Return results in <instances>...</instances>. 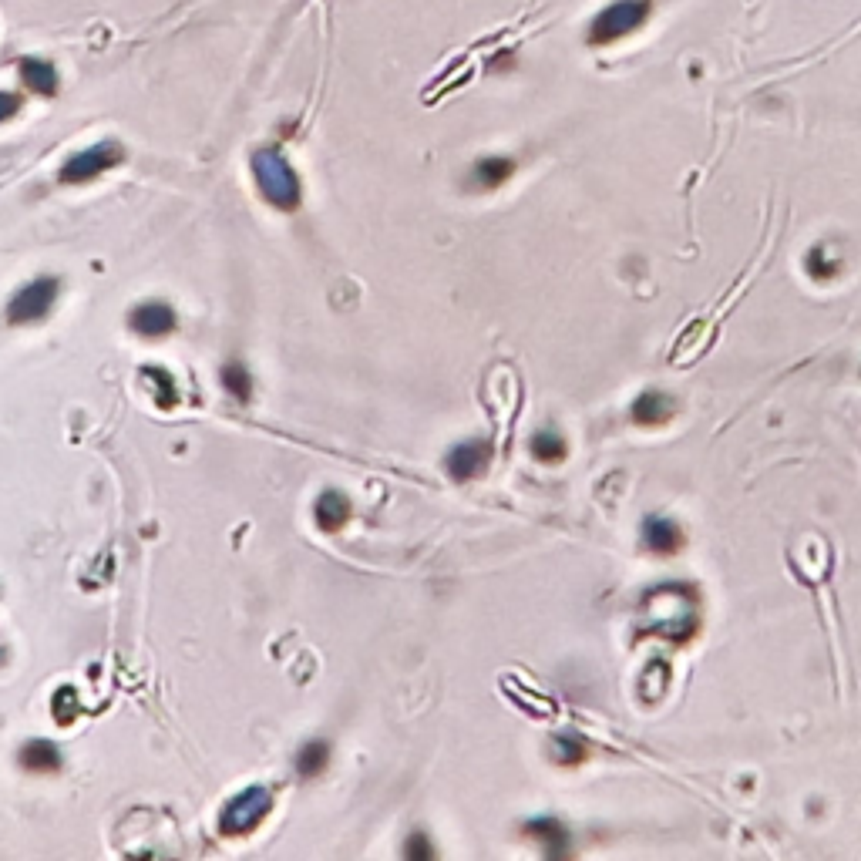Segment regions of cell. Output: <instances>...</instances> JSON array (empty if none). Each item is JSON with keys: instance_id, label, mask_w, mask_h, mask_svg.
Masks as SVG:
<instances>
[{"instance_id": "cell-2", "label": "cell", "mask_w": 861, "mask_h": 861, "mask_svg": "<svg viewBox=\"0 0 861 861\" xmlns=\"http://www.w3.org/2000/svg\"><path fill=\"white\" fill-rule=\"evenodd\" d=\"M273 811V794L266 788H246L236 798L226 801V808L219 814V831L226 838H243L249 831H256L266 821V814Z\"/></svg>"}, {"instance_id": "cell-17", "label": "cell", "mask_w": 861, "mask_h": 861, "mask_svg": "<svg viewBox=\"0 0 861 861\" xmlns=\"http://www.w3.org/2000/svg\"><path fill=\"white\" fill-rule=\"evenodd\" d=\"M51 714H54V720H58L61 727H68L71 720L81 714L78 693H74L71 687H61L58 693H54V700H51Z\"/></svg>"}, {"instance_id": "cell-14", "label": "cell", "mask_w": 861, "mask_h": 861, "mask_svg": "<svg viewBox=\"0 0 861 861\" xmlns=\"http://www.w3.org/2000/svg\"><path fill=\"white\" fill-rule=\"evenodd\" d=\"M670 414H673V401L663 394H643L633 407V418L640 424H663V421H670Z\"/></svg>"}, {"instance_id": "cell-11", "label": "cell", "mask_w": 861, "mask_h": 861, "mask_svg": "<svg viewBox=\"0 0 861 861\" xmlns=\"http://www.w3.org/2000/svg\"><path fill=\"white\" fill-rule=\"evenodd\" d=\"M142 377H145V387L152 391V401L169 411V407L179 404V391H175V377L169 374L165 367H142Z\"/></svg>"}, {"instance_id": "cell-10", "label": "cell", "mask_w": 861, "mask_h": 861, "mask_svg": "<svg viewBox=\"0 0 861 861\" xmlns=\"http://www.w3.org/2000/svg\"><path fill=\"white\" fill-rule=\"evenodd\" d=\"M17 71H21V81L27 85V91H34V95H58V71H54L51 61L44 58H21L17 61Z\"/></svg>"}, {"instance_id": "cell-16", "label": "cell", "mask_w": 861, "mask_h": 861, "mask_svg": "<svg viewBox=\"0 0 861 861\" xmlns=\"http://www.w3.org/2000/svg\"><path fill=\"white\" fill-rule=\"evenodd\" d=\"M222 387L229 391V397H236L239 404H249L253 397V377L243 364H226L222 367Z\"/></svg>"}, {"instance_id": "cell-9", "label": "cell", "mask_w": 861, "mask_h": 861, "mask_svg": "<svg viewBox=\"0 0 861 861\" xmlns=\"http://www.w3.org/2000/svg\"><path fill=\"white\" fill-rule=\"evenodd\" d=\"M350 512H354V508H350V498L344 492H323L317 498V505H313V518H317L320 532H327V535L344 529Z\"/></svg>"}, {"instance_id": "cell-15", "label": "cell", "mask_w": 861, "mask_h": 861, "mask_svg": "<svg viewBox=\"0 0 861 861\" xmlns=\"http://www.w3.org/2000/svg\"><path fill=\"white\" fill-rule=\"evenodd\" d=\"M646 545H650L653 552H677L680 529L673 522H666V518H653V522L646 525Z\"/></svg>"}, {"instance_id": "cell-8", "label": "cell", "mask_w": 861, "mask_h": 861, "mask_svg": "<svg viewBox=\"0 0 861 861\" xmlns=\"http://www.w3.org/2000/svg\"><path fill=\"white\" fill-rule=\"evenodd\" d=\"M17 761H21L27 774H58L64 767V754H61L58 744L37 737V740H27V744L21 747Z\"/></svg>"}, {"instance_id": "cell-1", "label": "cell", "mask_w": 861, "mask_h": 861, "mask_svg": "<svg viewBox=\"0 0 861 861\" xmlns=\"http://www.w3.org/2000/svg\"><path fill=\"white\" fill-rule=\"evenodd\" d=\"M253 179H256V189L259 196L270 202L273 209L280 212H293L300 206V179H296L293 165L286 162L283 152L276 148H259L253 155Z\"/></svg>"}, {"instance_id": "cell-20", "label": "cell", "mask_w": 861, "mask_h": 861, "mask_svg": "<svg viewBox=\"0 0 861 861\" xmlns=\"http://www.w3.org/2000/svg\"><path fill=\"white\" fill-rule=\"evenodd\" d=\"M21 105H24L21 95H14V91H0V125L11 122L17 111H21Z\"/></svg>"}, {"instance_id": "cell-13", "label": "cell", "mask_w": 861, "mask_h": 861, "mask_svg": "<svg viewBox=\"0 0 861 861\" xmlns=\"http://www.w3.org/2000/svg\"><path fill=\"white\" fill-rule=\"evenodd\" d=\"M512 172H515L512 159H481L475 165V172H471V182H475L478 189H498Z\"/></svg>"}, {"instance_id": "cell-4", "label": "cell", "mask_w": 861, "mask_h": 861, "mask_svg": "<svg viewBox=\"0 0 861 861\" xmlns=\"http://www.w3.org/2000/svg\"><path fill=\"white\" fill-rule=\"evenodd\" d=\"M125 162V148L118 142H101V145H91L85 152L71 155L68 162L61 165V175L58 179L64 185H85V182H95L98 175H105L108 169Z\"/></svg>"}, {"instance_id": "cell-7", "label": "cell", "mask_w": 861, "mask_h": 861, "mask_svg": "<svg viewBox=\"0 0 861 861\" xmlns=\"http://www.w3.org/2000/svg\"><path fill=\"white\" fill-rule=\"evenodd\" d=\"M175 310L169 303H138V307L128 313V327H132L138 337H169L175 330Z\"/></svg>"}, {"instance_id": "cell-18", "label": "cell", "mask_w": 861, "mask_h": 861, "mask_svg": "<svg viewBox=\"0 0 861 861\" xmlns=\"http://www.w3.org/2000/svg\"><path fill=\"white\" fill-rule=\"evenodd\" d=\"M532 455L542 461H559V458H566V441L555 431H539L532 438Z\"/></svg>"}, {"instance_id": "cell-6", "label": "cell", "mask_w": 861, "mask_h": 861, "mask_svg": "<svg viewBox=\"0 0 861 861\" xmlns=\"http://www.w3.org/2000/svg\"><path fill=\"white\" fill-rule=\"evenodd\" d=\"M488 461H492V444L475 438V441H461L458 448H451L444 465H448V475L455 481H471L488 468Z\"/></svg>"}, {"instance_id": "cell-3", "label": "cell", "mask_w": 861, "mask_h": 861, "mask_svg": "<svg viewBox=\"0 0 861 861\" xmlns=\"http://www.w3.org/2000/svg\"><path fill=\"white\" fill-rule=\"evenodd\" d=\"M650 11H653L650 0H616V4H609L606 11L589 24V44L603 48V44H613L619 37L633 34L636 27H643Z\"/></svg>"}, {"instance_id": "cell-12", "label": "cell", "mask_w": 861, "mask_h": 861, "mask_svg": "<svg viewBox=\"0 0 861 861\" xmlns=\"http://www.w3.org/2000/svg\"><path fill=\"white\" fill-rule=\"evenodd\" d=\"M327 767H330V744L327 740H310V744H303L300 754H296V771H300V777H307V781L320 777Z\"/></svg>"}, {"instance_id": "cell-19", "label": "cell", "mask_w": 861, "mask_h": 861, "mask_svg": "<svg viewBox=\"0 0 861 861\" xmlns=\"http://www.w3.org/2000/svg\"><path fill=\"white\" fill-rule=\"evenodd\" d=\"M404 858H411V861H431V858H434V848H431V841H428V835H424V831H414V835L407 838Z\"/></svg>"}, {"instance_id": "cell-5", "label": "cell", "mask_w": 861, "mask_h": 861, "mask_svg": "<svg viewBox=\"0 0 861 861\" xmlns=\"http://www.w3.org/2000/svg\"><path fill=\"white\" fill-rule=\"evenodd\" d=\"M61 293V283L54 276H41V280H31L27 286L14 293V300L7 303V320L11 323H34L44 320L54 307Z\"/></svg>"}]
</instances>
